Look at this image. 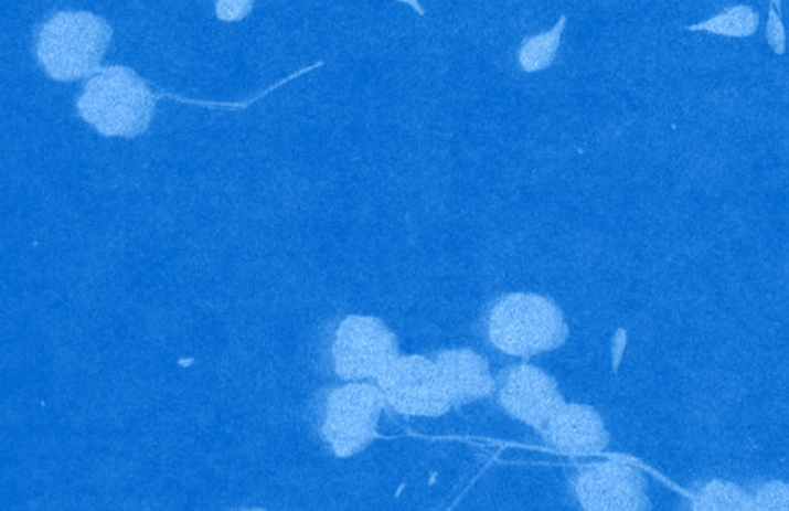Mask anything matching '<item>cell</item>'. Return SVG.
Returning <instances> with one entry per match:
<instances>
[{"mask_svg":"<svg viewBox=\"0 0 789 511\" xmlns=\"http://www.w3.org/2000/svg\"><path fill=\"white\" fill-rule=\"evenodd\" d=\"M489 343L500 353L533 358L558 350L569 337V326L558 304L532 291L500 296L487 315Z\"/></svg>","mask_w":789,"mask_h":511,"instance_id":"1","label":"cell"},{"mask_svg":"<svg viewBox=\"0 0 789 511\" xmlns=\"http://www.w3.org/2000/svg\"><path fill=\"white\" fill-rule=\"evenodd\" d=\"M159 99L135 70L105 66L85 84L77 113L99 135L132 139L150 128Z\"/></svg>","mask_w":789,"mask_h":511,"instance_id":"2","label":"cell"},{"mask_svg":"<svg viewBox=\"0 0 789 511\" xmlns=\"http://www.w3.org/2000/svg\"><path fill=\"white\" fill-rule=\"evenodd\" d=\"M113 42V28L90 11H58L36 33L40 66L58 83L92 77Z\"/></svg>","mask_w":789,"mask_h":511,"instance_id":"3","label":"cell"},{"mask_svg":"<svg viewBox=\"0 0 789 511\" xmlns=\"http://www.w3.org/2000/svg\"><path fill=\"white\" fill-rule=\"evenodd\" d=\"M384 407L383 392L370 381L332 388L322 406V439L335 457L361 454L376 439Z\"/></svg>","mask_w":789,"mask_h":511,"instance_id":"4","label":"cell"},{"mask_svg":"<svg viewBox=\"0 0 789 511\" xmlns=\"http://www.w3.org/2000/svg\"><path fill=\"white\" fill-rule=\"evenodd\" d=\"M398 355V337L381 318L350 315L337 329L332 359L340 380L377 381Z\"/></svg>","mask_w":789,"mask_h":511,"instance_id":"5","label":"cell"},{"mask_svg":"<svg viewBox=\"0 0 789 511\" xmlns=\"http://www.w3.org/2000/svg\"><path fill=\"white\" fill-rule=\"evenodd\" d=\"M376 384L385 406L402 416L440 417L454 407L436 362L422 354H399Z\"/></svg>","mask_w":789,"mask_h":511,"instance_id":"6","label":"cell"},{"mask_svg":"<svg viewBox=\"0 0 789 511\" xmlns=\"http://www.w3.org/2000/svg\"><path fill=\"white\" fill-rule=\"evenodd\" d=\"M573 492L587 511H643L651 509L648 481L639 469L620 461L582 468L573 479Z\"/></svg>","mask_w":789,"mask_h":511,"instance_id":"7","label":"cell"},{"mask_svg":"<svg viewBox=\"0 0 789 511\" xmlns=\"http://www.w3.org/2000/svg\"><path fill=\"white\" fill-rule=\"evenodd\" d=\"M495 398L510 417L541 432L565 403L557 381L536 365L518 364L495 377Z\"/></svg>","mask_w":789,"mask_h":511,"instance_id":"8","label":"cell"},{"mask_svg":"<svg viewBox=\"0 0 789 511\" xmlns=\"http://www.w3.org/2000/svg\"><path fill=\"white\" fill-rule=\"evenodd\" d=\"M540 435L552 449L566 455L599 454L610 443L601 414L585 403H563Z\"/></svg>","mask_w":789,"mask_h":511,"instance_id":"9","label":"cell"},{"mask_svg":"<svg viewBox=\"0 0 789 511\" xmlns=\"http://www.w3.org/2000/svg\"><path fill=\"white\" fill-rule=\"evenodd\" d=\"M451 406H465L494 395L495 377L487 359L470 348H450L431 355Z\"/></svg>","mask_w":789,"mask_h":511,"instance_id":"10","label":"cell"},{"mask_svg":"<svg viewBox=\"0 0 789 511\" xmlns=\"http://www.w3.org/2000/svg\"><path fill=\"white\" fill-rule=\"evenodd\" d=\"M696 511H757L750 491L733 481L713 479L696 485L691 494Z\"/></svg>","mask_w":789,"mask_h":511,"instance_id":"11","label":"cell"},{"mask_svg":"<svg viewBox=\"0 0 789 511\" xmlns=\"http://www.w3.org/2000/svg\"><path fill=\"white\" fill-rule=\"evenodd\" d=\"M758 11L748 6H735L722 11L710 20L687 25L691 32H707L728 39H747L758 31Z\"/></svg>","mask_w":789,"mask_h":511,"instance_id":"12","label":"cell"},{"mask_svg":"<svg viewBox=\"0 0 789 511\" xmlns=\"http://www.w3.org/2000/svg\"><path fill=\"white\" fill-rule=\"evenodd\" d=\"M568 18L562 14L557 24L551 31L540 33V35L530 36L522 42L518 61L521 68L525 73L543 72L550 68L557 57L558 47H561L563 31L566 28Z\"/></svg>","mask_w":789,"mask_h":511,"instance_id":"13","label":"cell"},{"mask_svg":"<svg viewBox=\"0 0 789 511\" xmlns=\"http://www.w3.org/2000/svg\"><path fill=\"white\" fill-rule=\"evenodd\" d=\"M748 491L757 511H789V481H758Z\"/></svg>","mask_w":789,"mask_h":511,"instance_id":"14","label":"cell"},{"mask_svg":"<svg viewBox=\"0 0 789 511\" xmlns=\"http://www.w3.org/2000/svg\"><path fill=\"white\" fill-rule=\"evenodd\" d=\"M766 40H768L774 54L783 55L787 53V31H785L781 14L772 3L769 7L768 24H766Z\"/></svg>","mask_w":789,"mask_h":511,"instance_id":"15","label":"cell"},{"mask_svg":"<svg viewBox=\"0 0 789 511\" xmlns=\"http://www.w3.org/2000/svg\"><path fill=\"white\" fill-rule=\"evenodd\" d=\"M255 0H216V14L218 20L236 22L249 17L254 9Z\"/></svg>","mask_w":789,"mask_h":511,"instance_id":"16","label":"cell"},{"mask_svg":"<svg viewBox=\"0 0 789 511\" xmlns=\"http://www.w3.org/2000/svg\"><path fill=\"white\" fill-rule=\"evenodd\" d=\"M396 2L406 3V6H409L411 9L417 11L420 17H425V9L420 6V2H418V0H396Z\"/></svg>","mask_w":789,"mask_h":511,"instance_id":"17","label":"cell"},{"mask_svg":"<svg viewBox=\"0 0 789 511\" xmlns=\"http://www.w3.org/2000/svg\"><path fill=\"white\" fill-rule=\"evenodd\" d=\"M770 3H772L776 10L781 14V0H770Z\"/></svg>","mask_w":789,"mask_h":511,"instance_id":"18","label":"cell"}]
</instances>
